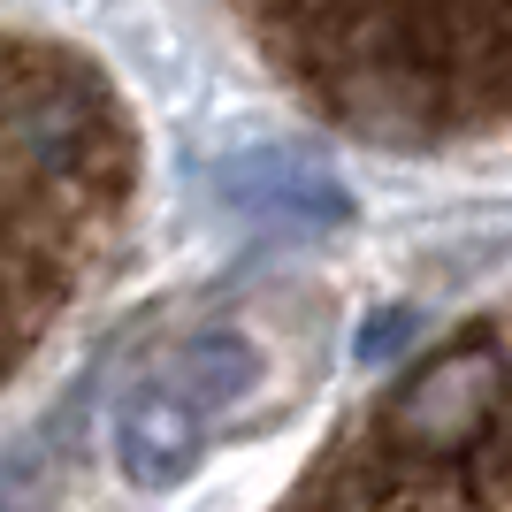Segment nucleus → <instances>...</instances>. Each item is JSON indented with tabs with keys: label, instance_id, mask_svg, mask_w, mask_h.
<instances>
[{
	"label": "nucleus",
	"instance_id": "nucleus-1",
	"mask_svg": "<svg viewBox=\"0 0 512 512\" xmlns=\"http://www.w3.org/2000/svg\"><path fill=\"white\" fill-rule=\"evenodd\" d=\"M283 512H512V306L398 367Z\"/></svg>",
	"mask_w": 512,
	"mask_h": 512
},
{
	"label": "nucleus",
	"instance_id": "nucleus-2",
	"mask_svg": "<svg viewBox=\"0 0 512 512\" xmlns=\"http://www.w3.org/2000/svg\"><path fill=\"white\" fill-rule=\"evenodd\" d=\"M8 138H16V161L54 169V192L16 184L23 344H39L46 306L77 299L100 268L107 237H115V214L130 192V130L92 69L16 39V54H8Z\"/></svg>",
	"mask_w": 512,
	"mask_h": 512
}]
</instances>
